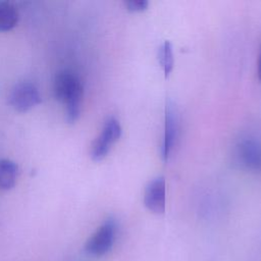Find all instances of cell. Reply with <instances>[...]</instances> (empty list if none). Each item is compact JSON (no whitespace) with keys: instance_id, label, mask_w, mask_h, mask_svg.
<instances>
[{"instance_id":"12","label":"cell","mask_w":261,"mask_h":261,"mask_svg":"<svg viewBox=\"0 0 261 261\" xmlns=\"http://www.w3.org/2000/svg\"><path fill=\"white\" fill-rule=\"evenodd\" d=\"M257 73H258V77L261 81V50H260V55H259V59H258V69H257Z\"/></svg>"},{"instance_id":"3","label":"cell","mask_w":261,"mask_h":261,"mask_svg":"<svg viewBox=\"0 0 261 261\" xmlns=\"http://www.w3.org/2000/svg\"><path fill=\"white\" fill-rule=\"evenodd\" d=\"M121 136V126L114 117H109L102 127L100 135L94 140L91 146L90 155L93 160L100 161L106 157L111 146Z\"/></svg>"},{"instance_id":"8","label":"cell","mask_w":261,"mask_h":261,"mask_svg":"<svg viewBox=\"0 0 261 261\" xmlns=\"http://www.w3.org/2000/svg\"><path fill=\"white\" fill-rule=\"evenodd\" d=\"M18 167L9 159H0V190L7 191L14 187Z\"/></svg>"},{"instance_id":"4","label":"cell","mask_w":261,"mask_h":261,"mask_svg":"<svg viewBox=\"0 0 261 261\" xmlns=\"http://www.w3.org/2000/svg\"><path fill=\"white\" fill-rule=\"evenodd\" d=\"M8 101L14 110L25 112L41 102V95L38 88L33 83L20 82L11 89Z\"/></svg>"},{"instance_id":"10","label":"cell","mask_w":261,"mask_h":261,"mask_svg":"<svg viewBox=\"0 0 261 261\" xmlns=\"http://www.w3.org/2000/svg\"><path fill=\"white\" fill-rule=\"evenodd\" d=\"M158 61L164 71L165 77L169 75L173 68V52H172V46L169 41H164L162 45L158 49Z\"/></svg>"},{"instance_id":"9","label":"cell","mask_w":261,"mask_h":261,"mask_svg":"<svg viewBox=\"0 0 261 261\" xmlns=\"http://www.w3.org/2000/svg\"><path fill=\"white\" fill-rule=\"evenodd\" d=\"M18 21V12L15 6L7 1H0V32L12 30Z\"/></svg>"},{"instance_id":"7","label":"cell","mask_w":261,"mask_h":261,"mask_svg":"<svg viewBox=\"0 0 261 261\" xmlns=\"http://www.w3.org/2000/svg\"><path fill=\"white\" fill-rule=\"evenodd\" d=\"M165 178L163 176H157L147 185L144 194V204L150 211L157 214L165 212Z\"/></svg>"},{"instance_id":"6","label":"cell","mask_w":261,"mask_h":261,"mask_svg":"<svg viewBox=\"0 0 261 261\" xmlns=\"http://www.w3.org/2000/svg\"><path fill=\"white\" fill-rule=\"evenodd\" d=\"M237 157L243 167L252 171H261V143L258 140L243 139L237 146Z\"/></svg>"},{"instance_id":"2","label":"cell","mask_w":261,"mask_h":261,"mask_svg":"<svg viewBox=\"0 0 261 261\" xmlns=\"http://www.w3.org/2000/svg\"><path fill=\"white\" fill-rule=\"evenodd\" d=\"M116 228L117 225L115 219L112 217L107 218L86 242V252L89 255L96 257L107 254L113 246Z\"/></svg>"},{"instance_id":"5","label":"cell","mask_w":261,"mask_h":261,"mask_svg":"<svg viewBox=\"0 0 261 261\" xmlns=\"http://www.w3.org/2000/svg\"><path fill=\"white\" fill-rule=\"evenodd\" d=\"M178 133V114L174 104L168 100L165 106V120H164V134L160 146V156L166 161L174 146Z\"/></svg>"},{"instance_id":"11","label":"cell","mask_w":261,"mask_h":261,"mask_svg":"<svg viewBox=\"0 0 261 261\" xmlns=\"http://www.w3.org/2000/svg\"><path fill=\"white\" fill-rule=\"evenodd\" d=\"M148 1L147 0H128L125 2V6L128 10L132 11H140L144 10L148 6Z\"/></svg>"},{"instance_id":"1","label":"cell","mask_w":261,"mask_h":261,"mask_svg":"<svg viewBox=\"0 0 261 261\" xmlns=\"http://www.w3.org/2000/svg\"><path fill=\"white\" fill-rule=\"evenodd\" d=\"M55 98L64 103L68 123H74L81 114L84 88L80 79L68 70H62L55 76L53 84Z\"/></svg>"}]
</instances>
